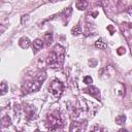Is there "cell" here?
Masks as SVG:
<instances>
[{"label": "cell", "instance_id": "cell-6", "mask_svg": "<svg viewBox=\"0 0 132 132\" xmlns=\"http://www.w3.org/2000/svg\"><path fill=\"white\" fill-rule=\"evenodd\" d=\"M84 92L85 93H88V94H90L91 96H94L96 99H100V92H99V90L96 88V87H94V86H90V87H88V88H86L85 90H84Z\"/></svg>", "mask_w": 132, "mask_h": 132}, {"label": "cell", "instance_id": "cell-10", "mask_svg": "<svg viewBox=\"0 0 132 132\" xmlns=\"http://www.w3.org/2000/svg\"><path fill=\"white\" fill-rule=\"evenodd\" d=\"M125 121H126V117H125L124 114H120V116H118V117L116 118V122H117V124H119V125L124 124Z\"/></svg>", "mask_w": 132, "mask_h": 132}, {"label": "cell", "instance_id": "cell-4", "mask_svg": "<svg viewBox=\"0 0 132 132\" xmlns=\"http://www.w3.org/2000/svg\"><path fill=\"white\" fill-rule=\"evenodd\" d=\"M63 89H64L63 84H62L60 80H58V79H54V80L51 82L50 87H48L50 93H51L52 96H53L54 98H56V99L59 98V97L62 95Z\"/></svg>", "mask_w": 132, "mask_h": 132}, {"label": "cell", "instance_id": "cell-20", "mask_svg": "<svg viewBox=\"0 0 132 132\" xmlns=\"http://www.w3.org/2000/svg\"><path fill=\"white\" fill-rule=\"evenodd\" d=\"M35 132H41V131H39V130H36V131H35Z\"/></svg>", "mask_w": 132, "mask_h": 132}, {"label": "cell", "instance_id": "cell-19", "mask_svg": "<svg viewBox=\"0 0 132 132\" xmlns=\"http://www.w3.org/2000/svg\"><path fill=\"white\" fill-rule=\"evenodd\" d=\"M119 132H127V130L126 129H120Z\"/></svg>", "mask_w": 132, "mask_h": 132}, {"label": "cell", "instance_id": "cell-15", "mask_svg": "<svg viewBox=\"0 0 132 132\" xmlns=\"http://www.w3.org/2000/svg\"><path fill=\"white\" fill-rule=\"evenodd\" d=\"M8 91V86L6 85V82H1V95H4L6 92Z\"/></svg>", "mask_w": 132, "mask_h": 132}, {"label": "cell", "instance_id": "cell-8", "mask_svg": "<svg viewBox=\"0 0 132 132\" xmlns=\"http://www.w3.org/2000/svg\"><path fill=\"white\" fill-rule=\"evenodd\" d=\"M30 43H31V42H30V40H29L28 37H22V38L20 39V41H19V44H20L21 47H23V48L29 47Z\"/></svg>", "mask_w": 132, "mask_h": 132}, {"label": "cell", "instance_id": "cell-17", "mask_svg": "<svg viewBox=\"0 0 132 132\" xmlns=\"http://www.w3.org/2000/svg\"><path fill=\"white\" fill-rule=\"evenodd\" d=\"M84 82L87 84V85L91 84V82H92V77H91V76H86V77L84 78Z\"/></svg>", "mask_w": 132, "mask_h": 132}, {"label": "cell", "instance_id": "cell-7", "mask_svg": "<svg viewBox=\"0 0 132 132\" xmlns=\"http://www.w3.org/2000/svg\"><path fill=\"white\" fill-rule=\"evenodd\" d=\"M42 46H43V41L41 39H35L33 41V48H34L35 53H37L39 50H41Z\"/></svg>", "mask_w": 132, "mask_h": 132}, {"label": "cell", "instance_id": "cell-3", "mask_svg": "<svg viewBox=\"0 0 132 132\" xmlns=\"http://www.w3.org/2000/svg\"><path fill=\"white\" fill-rule=\"evenodd\" d=\"M45 77H46V75H45L44 72L39 73L33 80H31V81H29L25 85V88L27 90L26 92H36V91H38L40 89L41 85H42V81L45 79Z\"/></svg>", "mask_w": 132, "mask_h": 132}, {"label": "cell", "instance_id": "cell-9", "mask_svg": "<svg viewBox=\"0 0 132 132\" xmlns=\"http://www.w3.org/2000/svg\"><path fill=\"white\" fill-rule=\"evenodd\" d=\"M88 6V2L87 1H77L76 2V7L78 8V9H85L86 7Z\"/></svg>", "mask_w": 132, "mask_h": 132}, {"label": "cell", "instance_id": "cell-14", "mask_svg": "<svg viewBox=\"0 0 132 132\" xmlns=\"http://www.w3.org/2000/svg\"><path fill=\"white\" fill-rule=\"evenodd\" d=\"M95 46L97 47V48H100V50H102V48H105V43L100 39V40H97L96 41V43H95Z\"/></svg>", "mask_w": 132, "mask_h": 132}, {"label": "cell", "instance_id": "cell-1", "mask_svg": "<svg viewBox=\"0 0 132 132\" xmlns=\"http://www.w3.org/2000/svg\"><path fill=\"white\" fill-rule=\"evenodd\" d=\"M64 47L60 44H56L46 57V63L52 67H61L64 62Z\"/></svg>", "mask_w": 132, "mask_h": 132}, {"label": "cell", "instance_id": "cell-12", "mask_svg": "<svg viewBox=\"0 0 132 132\" xmlns=\"http://www.w3.org/2000/svg\"><path fill=\"white\" fill-rule=\"evenodd\" d=\"M44 40H45V43H46L47 45L51 44L52 41H53V35H52L51 33H46V34L44 35Z\"/></svg>", "mask_w": 132, "mask_h": 132}, {"label": "cell", "instance_id": "cell-5", "mask_svg": "<svg viewBox=\"0 0 132 132\" xmlns=\"http://www.w3.org/2000/svg\"><path fill=\"white\" fill-rule=\"evenodd\" d=\"M87 129V122L80 121V122H73L70 125V132H85Z\"/></svg>", "mask_w": 132, "mask_h": 132}, {"label": "cell", "instance_id": "cell-11", "mask_svg": "<svg viewBox=\"0 0 132 132\" xmlns=\"http://www.w3.org/2000/svg\"><path fill=\"white\" fill-rule=\"evenodd\" d=\"M91 132H107V130L103 127H100V126H94L92 128Z\"/></svg>", "mask_w": 132, "mask_h": 132}, {"label": "cell", "instance_id": "cell-13", "mask_svg": "<svg viewBox=\"0 0 132 132\" xmlns=\"http://www.w3.org/2000/svg\"><path fill=\"white\" fill-rule=\"evenodd\" d=\"M79 33H81V27H80V25H76L72 29V34L73 35H78Z\"/></svg>", "mask_w": 132, "mask_h": 132}, {"label": "cell", "instance_id": "cell-16", "mask_svg": "<svg viewBox=\"0 0 132 132\" xmlns=\"http://www.w3.org/2000/svg\"><path fill=\"white\" fill-rule=\"evenodd\" d=\"M10 124V119L6 116V117H3L2 118V126L3 127H6V126H9Z\"/></svg>", "mask_w": 132, "mask_h": 132}, {"label": "cell", "instance_id": "cell-2", "mask_svg": "<svg viewBox=\"0 0 132 132\" xmlns=\"http://www.w3.org/2000/svg\"><path fill=\"white\" fill-rule=\"evenodd\" d=\"M63 118L61 116L60 112L58 111H54L52 113H50L47 117H46V121H45V126L48 130H56L60 127L63 126Z\"/></svg>", "mask_w": 132, "mask_h": 132}, {"label": "cell", "instance_id": "cell-18", "mask_svg": "<svg viewBox=\"0 0 132 132\" xmlns=\"http://www.w3.org/2000/svg\"><path fill=\"white\" fill-rule=\"evenodd\" d=\"M118 54H119V55H123V54H125V48H124V47H119V50H118Z\"/></svg>", "mask_w": 132, "mask_h": 132}]
</instances>
